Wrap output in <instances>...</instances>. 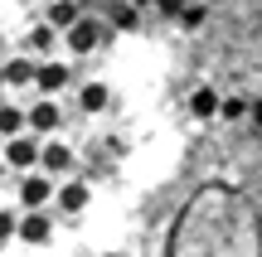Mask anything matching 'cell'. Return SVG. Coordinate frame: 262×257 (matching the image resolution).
I'll return each mask as SVG.
<instances>
[{
  "label": "cell",
  "mask_w": 262,
  "mask_h": 257,
  "mask_svg": "<svg viewBox=\"0 0 262 257\" xmlns=\"http://www.w3.org/2000/svg\"><path fill=\"white\" fill-rule=\"evenodd\" d=\"M39 160H44V146H39L29 131H25V136H10V141H5V165H10V170L25 175V170H34Z\"/></svg>",
  "instance_id": "cell-1"
},
{
  "label": "cell",
  "mask_w": 262,
  "mask_h": 257,
  "mask_svg": "<svg viewBox=\"0 0 262 257\" xmlns=\"http://www.w3.org/2000/svg\"><path fill=\"white\" fill-rule=\"evenodd\" d=\"M58 199V190H54V175H25V180H19V204H25V209H49V204Z\"/></svg>",
  "instance_id": "cell-2"
},
{
  "label": "cell",
  "mask_w": 262,
  "mask_h": 257,
  "mask_svg": "<svg viewBox=\"0 0 262 257\" xmlns=\"http://www.w3.org/2000/svg\"><path fill=\"white\" fill-rule=\"evenodd\" d=\"M15 238H25V243H34V248H44L49 238H54V219H49V209H29L25 219H19V233Z\"/></svg>",
  "instance_id": "cell-3"
},
{
  "label": "cell",
  "mask_w": 262,
  "mask_h": 257,
  "mask_svg": "<svg viewBox=\"0 0 262 257\" xmlns=\"http://www.w3.org/2000/svg\"><path fill=\"white\" fill-rule=\"evenodd\" d=\"M58 126H63V112H58V102H54V97H44V102L29 112V131H34V136H54Z\"/></svg>",
  "instance_id": "cell-4"
},
{
  "label": "cell",
  "mask_w": 262,
  "mask_h": 257,
  "mask_svg": "<svg viewBox=\"0 0 262 257\" xmlns=\"http://www.w3.org/2000/svg\"><path fill=\"white\" fill-rule=\"evenodd\" d=\"M39 170L54 175V180H63V175L73 170V151H68L63 141H44V160H39Z\"/></svg>",
  "instance_id": "cell-5"
},
{
  "label": "cell",
  "mask_w": 262,
  "mask_h": 257,
  "mask_svg": "<svg viewBox=\"0 0 262 257\" xmlns=\"http://www.w3.org/2000/svg\"><path fill=\"white\" fill-rule=\"evenodd\" d=\"M97 44H102V25H93V19H78V25L68 29V49H73V54H93Z\"/></svg>",
  "instance_id": "cell-6"
},
{
  "label": "cell",
  "mask_w": 262,
  "mask_h": 257,
  "mask_svg": "<svg viewBox=\"0 0 262 257\" xmlns=\"http://www.w3.org/2000/svg\"><path fill=\"white\" fill-rule=\"evenodd\" d=\"M68 78H73V73H68V63H54V58H49V63H39V78H34V83H39V92H44V97H54V92H63V87H68Z\"/></svg>",
  "instance_id": "cell-7"
},
{
  "label": "cell",
  "mask_w": 262,
  "mask_h": 257,
  "mask_svg": "<svg viewBox=\"0 0 262 257\" xmlns=\"http://www.w3.org/2000/svg\"><path fill=\"white\" fill-rule=\"evenodd\" d=\"M34 78H39V63H34V54H29V49H25V54H15V58L5 63V83H10V87H25V83H34Z\"/></svg>",
  "instance_id": "cell-8"
},
{
  "label": "cell",
  "mask_w": 262,
  "mask_h": 257,
  "mask_svg": "<svg viewBox=\"0 0 262 257\" xmlns=\"http://www.w3.org/2000/svg\"><path fill=\"white\" fill-rule=\"evenodd\" d=\"M58 34H63V29H54V25H49V19H44V25H34V29H29V34H25V49H29V54H34V58H44V54H54Z\"/></svg>",
  "instance_id": "cell-9"
},
{
  "label": "cell",
  "mask_w": 262,
  "mask_h": 257,
  "mask_svg": "<svg viewBox=\"0 0 262 257\" xmlns=\"http://www.w3.org/2000/svg\"><path fill=\"white\" fill-rule=\"evenodd\" d=\"M88 204H93V190H88L83 180H68L63 190H58V209L63 214H83Z\"/></svg>",
  "instance_id": "cell-10"
},
{
  "label": "cell",
  "mask_w": 262,
  "mask_h": 257,
  "mask_svg": "<svg viewBox=\"0 0 262 257\" xmlns=\"http://www.w3.org/2000/svg\"><path fill=\"white\" fill-rule=\"evenodd\" d=\"M78 19H83V5H78V0H49V25H54V29L68 34Z\"/></svg>",
  "instance_id": "cell-11"
},
{
  "label": "cell",
  "mask_w": 262,
  "mask_h": 257,
  "mask_svg": "<svg viewBox=\"0 0 262 257\" xmlns=\"http://www.w3.org/2000/svg\"><path fill=\"white\" fill-rule=\"evenodd\" d=\"M107 102H112V92H107V83H83V92H78V107H83L88 116L107 112Z\"/></svg>",
  "instance_id": "cell-12"
},
{
  "label": "cell",
  "mask_w": 262,
  "mask_h": 257,
  "mask_svg": "<svg viewBox=\"0 0 262 257\" xmlns=\"http://www.w3.org/2000/svg\"><path fill=\"white\" fill-rule=\"evenodd\" d=\"M219 107H224V97L214 87H194L189 92V116H219Z\"/></svg>",
  "instance_id": "cell-13"
},
{
  "label": "cell",
  "mask_w": 262,
  "mask_h": 257,
  "mask_svg": "<svg viewBox=\"0 0 262 257\" xmlns=\"http://www.w3.org/2000/svg\"><path fill=\"white\" fill-rule=\"evenodd\" d=\"M112 29H141V5H131V0H122V5L112 10Z\"/></svg>",
  "instance_id": "cell-14"
},
{
  "label": "cell",
  "mask_w": 262,
  "mask_h": 257,
  "mask_svg": "<svg viewBox=\"0 0 262 257\" xmlns=\"http://www.w3.org/2000/svg\"><path fill=\"white\" fill-rule=\"evenodd\" d=\"M0 131H5V141H10V136H25V131H29V112L5 107V116H0Z\"/></svg>",
  "instance_id": "cell-15"
},
{
  "label": "cell",
  "mask_w": 262,
  "mask_h": 257,
  "mask_svg": "<svg viewBox=\"0 0 262 257\" xmlns=\"http://www.w3.org/2000/svg\"><path fill=\"white\" fill-rule=\"evenodd\" d=\"M248 112H253V107H248L243 97H224V107H219V122H243Z\"/></svg>",
  "instance_id": "cell-16"
},
{
  "label": "cell",
  "mask_w": 262,
  "mask_h": 257,
  "mask_svg": "<svg viewBox=\"0 0 262 257\" xmlns=\"http://www.w3.org/2000/svg\"><path fill=\"white\" fill-rule=\"evenodd\" d=\"M204 19H209V5H204V0H194V5H185V15H180V25H185V29H199Z\"/></svg>",
  "instance_id": "cell-17"
},
{
  "label": "cell",
  "mask_w": 262,
  "mask_h": 257,
  "mask_svg": "<svg viewBox=\"0 0 262 257\" xmlns=\"http://www.w3.org/2000/svg\"><path fill=\"white\" fill-rule=\"evenodd\" d=\"M185 5H189V0H160L156 10H165V15H185Z\"/></svg>",
  "instance_id": "cell-18"
},
{
  "label": "cell",
  "mask_w": 262,
  "mask_h": 257,
  "mask_svg": "<svg viewBox=\"0 0 262 257\" xmlns=\"http://www.w3.org/2000/svg\"><path fill=\"white\" fill-rule=\"evenodd\" d=\"M248 116H253V122L262 126V102H253V112H248Z\"/></svg>",
  "instance_id": "cell-19"
},
{
  "label": "cell",
  "mask_w": 262,
  "mask_h": 257,
  "mask_svg": "<svg viewBox=\"0 0 262 257\" xmlns=\"http://www.w3.org/2000/svg\"><path fill=\"white\" fill-rule=\"evenodd\" d=\"M131 5H141V10H150V5H160V0H131Z\"/></svg>",
  "instance_id": "cell-20"
},
{
  "label": "cell",
  "mask_w": 262,
  "mask_h": 257,
  "mask_svg": "<svg viewBox=\"0 0 262 257\" xmlns=\"http://www.w3.org/2000/svg\"><path fill=\"white\" fill-rule=\"evenodd\" d=\"M107 257H117V252H107Z\"/></svg>",
  "instance_id": "cell-21"
}]
</instances>
